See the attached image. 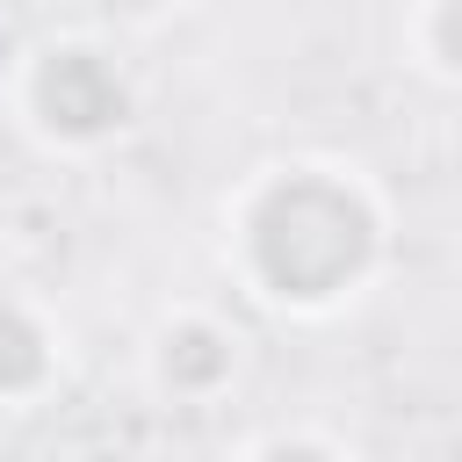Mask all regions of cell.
I'll list each match as a JSON object with an SVG mask.
<instances>
[{"instance_id": "1", "label": "cell", "mask_w": 462, "mask_h": 462, "mask_svg": "<svg viewBox=\"0 0 462 462\" xmlns=\"http://www.w3.org/2000/svg\"><path fill=\"white\" fill-rule=\"evenodd\" d=\"M433 51L448 72H462V0H440L433 7Z\"/></svg>"}]
</instances>
